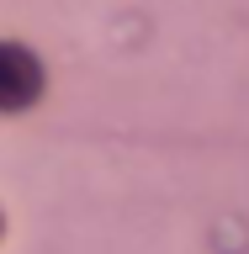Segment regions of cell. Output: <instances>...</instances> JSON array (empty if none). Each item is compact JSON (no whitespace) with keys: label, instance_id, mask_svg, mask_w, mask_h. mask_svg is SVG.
<instances>
[{"label":"cell","instance_id":"obj_1","mask_svg":"<svg viewBox=\"0 0 249 254\" xmlns=\"http://www.w3.org/2000/svg\"><path fill=\"white\" fill-rule=\"evenodd\" d=\"M37 85H43V74H37L32 53L0 43V106H27L37 95Z\"/></svg>","mask_w":249,"mask_h":254}]
</instances>
